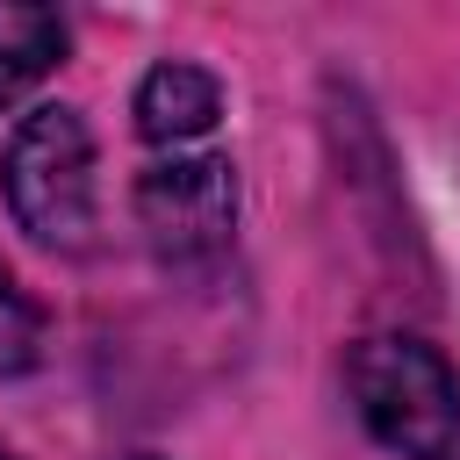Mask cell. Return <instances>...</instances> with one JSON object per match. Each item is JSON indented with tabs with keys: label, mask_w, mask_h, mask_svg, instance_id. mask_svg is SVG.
Segmentation results:
<instances>
[{
	"label": "cell",
	"mask_w": 460,
	"mask_h": 460,
	"mask_svg": "<svg viewBox=\"0 0 460 460\" xmlns=\"http://www.w3.org/2000/svg\"><path fill=\"white\" fill-rule=\"evenodd\" d=\"M345 388L359 402V424L388 453H402V460L460 453V381L424 338H402V331L359 338L345 359Z\"/></svg>",
	"instance_id": "1"
},
{
	"label": "cell",
	"mask_w": 460,
	"mask_h": 460,
	"mask_svg": "<svg viewBox=\"0 0 460 460\" xmlns=\"http://www.w3.org/2000/svg\"><path fill=\"white\" fill-rule=\"evenodd\" d=\"M0 180H7L14 223L36 244L86 252V237H93V137H86L79 108H65V101L29 108L7 137Z\"/></svg>",
	"instance_id": "2"
},
{
	"label": "cell",
	"mask_w": 460,
	"mask_h": 460,
	"mask_svg": "<svg viewBox=\"0 0 460 460\" xmlns=\"http://www.w3.org/2000/svg\"><path fill=\"white\" fill-rule=\"evenodd\" d=\"M137 223L165 259H208L237 223V180L230 158H158L137 180Z\"/></svg>",
	"instance_id": "3"
},
{
	"label": "cell",
	"mask_w": 460,
	"mask_h": 460,
	"mask_svg": "<svg viewBox=\"0 0 460 460\" xmlns=\"http://www.w3.org/2000/svg\"><path fill=\"white\" fill-rule=\"evenodd\" d=\"M216 115H223V86L201 65L172 58V65H151L144 86H137V129L151 144H194V137L216 129Z\"/></svg>",
	"instance_id": "4"
},
{
	"label": "cell",
	"mask_w": 460,
	"mask_h": 460,
	"mask_svg": "<svg viewBox=\"0 0 460 460\" xmlns=\"http://www.w3.org/2000/svg\"><path fill=\"white\" fill-rule=\"evenodd\" d=\"M65 50V22L50 7H0V108L36 86Z\"/></svg>",
	"instance_id": "5"
},
{
	"label": "cell",
	"mask_w": 460,
	"mask_h": 460,
	"mask_svg": "<svg viewBox=\"0 0 460 460\" xmlns=\"http://www.w3.org/2000/svg\"><path fill=\"white\" fill-rule=\"evenodd\" d=\"M43 359V309L29 302V288L0 266V374H29Z\"/></svg>",
	"instance_id": "6"
},
{
	"label": "cell",
	"mask_w": 460,
	"mask_h": 460,
	"mask_svg": "<svg viewBox=\"0 0 460 460\" xmlns=\"http://www.w3.org/2000/svg\"><path fill=\"white\" fill-rule=\"evenodd\" d=\"M0 460H14V453H7V446H0Z\"/></svg>",
	"instance_id": "7"
}]
</instances>
